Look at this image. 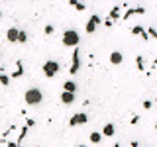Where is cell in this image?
Listing matches in <instances>:
<instances>
[{
  "label": "cell",
  "instance_id": "6da1fadb",
  "mask_svg": "<svg viewBox=\"0 0 157 147\" xmlns=\"http://www.w3.org/2000/svg\"><path fill=\"white\" fill-rule=\"evenodd\" d=\"M24 102H26L28 106H39L43 102V92L41 88L37 86H29L26 92H24Z\"/></svg>",
  "mask_w": 157,
  "mask_h": 147
},
{
  "label": "cell",
  "instance_id": "7a4b0ae2",
  "mask_svg": "<svg viewBox=\"0 0 157 147\" xmlns=\"http://www.w3.org/2000/svg\"><path fill=\"white\" fill-rule=\"evenodd\" d=\"M61 43L65 47H78V43H81V33L77 32V29H73V28H69L63 32V36H61Z\"/></svg>",
  "mask_w": 157,
  "mask_h": 147
},
{
  "label": "cell",
  "instance_id": "3957f363",
  "mask_svg": "<svg viewBox=\"0 0 157 147\" xmlns=\"http://www.w3.org/2000/svg\"><path fill=\"white\" fill-rule=\"evenodd\" d=\"M41 71H43V75H45L47 78H53L55 75H59V71H61V65H59L57 61H53V59H47V61L43 63Z\"/></svg>",
  "mask_w": 157,
  "mask_h": 147
},
{
  "label": "cell",
  "instance_id": "277c9868",
  "mask_svg": "<svg viewBox=\"0 0 157 147\" xmlns=\"http://www.w3.org/2000/svg\"><path fill=\"white\" fill-rule=\"evenodd\" d=\"M86 122H88V114H86V112H77V114L71 116L69 126H71V127H77V126H85Z\"/></svg>",
  "mask_w": 157,
  "mask_h": 147
},
{
  "label": "cell",
  "instance_id": "5b68a950",
  "mask_svg": "<svg viewBox=\"0 0 157 147\" xmlns=\"http://www.w3.org/2000/svg\"><path fill=\"white\" fill-rule=\"evenodd\" d=\"M78 67H81V51H78V47L73 49V57H71V67H69V73L71 75H77Z\"/></svg>",
  "mask_w": 157,
  "mask_h": 147
},
{
  "label": "cell",
  "instance_id": "8992f818",
  "mask_svg": "<svg viewBox=\"0 0 157 147\" xmlns=\"http://www.w3.org/2000/svg\"><path fill=\"white\" fill-rule=\"evenodd\" d=\"M100 24H102V18L98 16V14H92V16L88 18V22H86L85 32H86V33H94V29L100 26Z\"/></svg>",
  "mask_w": 157,
  "mask_h": 147
},
{
  "label": "cell",
  "instance_id": "52a82bcc",
  "mask_svg": "<svg viewBox=\"0 0 157 147\" xmlns=\"http://www.w3.org/2000/svg\"><path fill=\"white\" fill-rule=\"evenodd\" d=\"M137 14H145L144 6H134V8H126V12L122 14V20H130L132 16H137Z\"/></svg>",
  "mask_w": 157,
  "mask_h": 147
},
{
  "label": "cell",
  "instance_id": "ba28073f",
  "mask_svg": "<svg viewBox=\"0 0 157 147\" xmlns=\"http://www.w3.org/2000/svg\"><path fill=\"white\" fill-rule=\"evenodd\" d=\"M18 32H20V29L18 28H8L6 29V41L8 43H18Z\"/></svg>",
  "mask_w": 157,
  "mask_h": 147
},
{
  "label": "cell",
  "instance_id": "9c48e42d",
  "mask_svg": "<svg viewBox=\"0 0 157 147\" xmlns=\"http://www.w3.org/2000/svg\"><path fill=\"white\" fill-rule=\"evenodd\" d=\"M75 100H77V94H73V92H61V102L65 106H71Z\"/></svg>",
  "mask_w": 157,
  "mask_h": 147
},
{
  "label": "cell",
  "instance_id": "30bf717a",
  "mask_svg": "<svg viewBox=\"0 0 157 147\" xmlns=\"http://www.w3.org/2000/svg\"><path fill=\"white\" fill-rule=\"evenodd\" d=\"M22 75H24V63L22 61H16V67H14L12 75H8V77H10V81H12V78H18V77H22Z\"/></svg>",
  "mask_w": 157,
  "mask_h": 147
},
{
  "label": "cell",
  "instance_id": "8fae6325",
  "mask_svg": "<svg viewBox=\"0 0 157 147\" xmlns=\"http://www.w3.org/2000/svg\"><path fill=\"white\" fill-rule=\"evenodd\" d=\"M122 61H124V53L122 51H112L110 53V63L112 65H122Z\"/></svg>",
  "mask_w": 157,
  "mask_h": 147
},
{
  "label": "cell",
  "instance_id": "7c38bea8",
  "mask_svg": "<svg viewBox=\"0 0 157 147\" xmlns=\"http://www.w3.org/2000/svg\"><path fill=\"white\" fill-rule=\"evenodd\" d=\"M100 134H102V137H112V135L116 134V127H114V124H112V122H108V124H106L104 127H102V131H100Z\"/></svg>",
  "mask_w": 157,
  "mask_h": 147
},
{
  "label": "cell",
  "instance_id": "4fadbf2b",
  "mask_svg": "<svg viewBox=\"0 0 157 147\" xmlns=\"http://www.w3.org/2000/svg\"><path fill=\"white\" fill-rule=\"evenodd\" d=\"M145 65H147V59L144 55H137L136 57V67H137V71L140 73H145Z\"/></svg>",
  "mask_w": 157,
  "mask_h": 147
},
{
  "label": "cell",
  "instance_id": "5bb4252c",
  "mask_svg": "<svg viewBox=\"0 0 157 147\" xmlns=\"http://www.w3.org/2000/svg\"><path fill=\"white\" fill-rule=\"evenodd\" d=\"M77 90H78V86H77L75 81H67L65 85H63V92H73V94H75Z\"/></svg>",
  "mask_w": 157,
  "mask_h": 147
},
{
  "label": "cell",
  "instance_id": "9a60e30c",
  "mask_svg": "<svg viewBox=\"0 0 157 147\" xmlns=\"http://www.w3.org/2000/svg\"><path fill=\"white\" fill-rule=\"evenodd\" d=\"M108 18H110L112 22H114V20H118V18H122V6H114L110 12H108Z\"/></svg>",
  "mask_w": 157,
  "mask_h": 147
},
{
  "label": "cell",
  "instance_id": "2e32d148",
  "mask_svg": "<svg viewBox=\"0 0 157 147\" xmlns=\"http://www.w3.org/2000/svg\"><path fill=\"white\" fill-rule=\"evenodd\" d=\"M132 33H134V36H141L147 41V36H145V28L144 26H134L132 28Z\"/></svg>",
  "mask_w": 157,
  "mask_h": 147
},
{
  "label": "cell",
  "instance_id": "e0dca14e",
  "mask_svg": "<svg viewBox=\"0 0 157 147\" xmlns=\"http://www.w3.org/2000/svg\"><path fill=\"white\" fill-rule=\"evenodd\" d=\"M88 139H90V143H100V141H102V134H100V131H90Z\"/></svg>",
  "mask_w": 157,
  "mask_h": 147
},
{
  "label": "cell",
  "instance_id": "ac0fdd59",
  "mask_svg": "<svg viewBox=\"0 0 157 147\" xmlns=\"http://www.w3.org/2000/svg\"><path fill=\"white\" fill-rule=\"evenodd\" d=\"M0 85H2V86H8L10 85V77L4 75V67H0Z\"/></svg>",
  "mask_w": 157,
  "mask_h": 147
},
{
  "label": "cell",
  "instance_id": "d6986e66",
  "mask_svg": "<svg viewBox=\"0 0 157 147\" xmlns=\"http://www.w3.org/2000/svg\"><path fill=\"white\" fill-rule=\"evenodd\" d=\"M145 36H147V39H155L157 37V29L153 26H147L145 28Z\"/></svg>",
  "mask_w": 157,
  "mask_h": 147
},
{
  "label": "cell",
  "instance_id": "ffe728a7",
  "mask_svg": "<svg viewBox=\"0 0 157 147\" xmlns=\"http://www.w3.org/2000/svg\"><path fill=\"white\" fill-rule=\"evenodd\" d=\"M26 134H28V127H26V126H24V127H20V135L16 137V143H18V145L24 141V137H26Z\"/></svg>",
  "mask_w": 157,
  "mask_h": 147
},
{
  "label": "cell",
  "instance_id": "44dd1931",
  "mask_svg": "<svg viewBox=\"0 0 157 147\" xmlns=\"http://www.w3.org/2000/svg\"><path fill=\"white\" fill-rule=\"evenodd\" d=\"M18 43H28V32H24V29L18 32Z\"/></svg>",
  "mask_w": 157,
  "mask_h": 147
},
{
  "label": "cell",
  "instance_id": "7402d4cb",
  "mask_svg": "<svg viewBox=\"0 0 157 147\" xmlns=\"http://www.w3.org/2000/svg\"><path fill=\"white\" fill-rule=\"evenodd\" d=\"M69 4H71L75 10H78V12H82V10L86 8V4H82V2H69Z\"/></svg>",
  "mask_w": 157,
  "mask_h": 147
},
{
  "label": "cell",
  "instance_id": "603a6c76",
  "mask_svg": "<svg viewBox=\"0 0 157 147\" xmlns=\"http://www.w3.org/2000/svg\"><path fill=\"white\" fill-rule=\"evenodd\" d=\"M43 32H45V36H51V33H53V32H55V28H53V26H51V24H47V26H45V28H43Z\"/></svg>",
  "mask_w": 157,
  "mask_h": 147
},
{
  "label": "cell",
  "instance_id": "cb8c5ba5",
  "mask_svg": "<svg viewBox=\"0 0 157 147\" xmlns=\"http://www.w3.org/2000/svg\"><path fill=\"white\" fill-rule=\"evenodd\" d=\"M141 106H144V110H151V108H153V100H145Z\"/></svg>",
  "mask_w": 157,
  "mask_h": 147
},
{
  "label": "cell",
  "instance_id": "d4e9b609",
  "mask_svg": "<svg viewBox=\"0 0 157 147\" xmlns=\"http://www.w3.org/2000/svg\"><path fill=\"white\" fill-rule=\"evenodd\" d=\"M36 126V120H33V118H26V127L29 130V127H33Z\"/></svg>",
  "mask_w": 157,
  "mask_h": 147
},
{
  "label": "cell",
  "instance_id": "484cf974",
  "mask_svg": "<svg viewBox=\"0 0 157 147\" xmlns=\"http://www.w3.org/2000/svg\"><path fill=\"white\" fill-rule=\"evenodd\" d=\"M112 26H114V22H112L110 18H106L104 20V28H112Z\"/></svg>",
  "mask_w": 157,
  "mask_h": 147
},
{
  "label": "cell",
  "instance_id": "4316f807",
  "mask_svg": "<svg viewBox=\"0 0 157 147\" xmlns=\"http://www.w3.org/2000/svg\"><path fill=\"white\" fill-rule=\"evenodd\" d=\"M137 122H140V116H137V114H136V116H132V122H130V124H132V126H136Z\"/></svg>",
  "mask_w": 157,
  "mask_h": 147
},
{
  "label": "cell",
  "instance_id": "83f0119b",
  "mask_svg": "<svg viewBox=\"0 0 157 147\" xmlns=\"http://www.w3.org/2000/svg\"><path fill=\"white\" fill-rule=\"evenodd\" d=\"M137 145H140L137 141H132V143H130V147H137Z\"/></svg>",
  "mask_w": 157,
  "mask_h": 147
},
{
  "label": "cell",
  "instance_id": "f1b7e54d",
  "mask_svg": "<svg viewBox=\"0 0 157 147\" xmlns=\"http://www.w3.org/2000/svg\"><path fill=\"white\" fill-rule=\"evenodd\" d=\"M77 147H88V145H82V143H81V145H77Z\"/></svg>",
  "mask_w": 157,
  "mask_h": 147
},
{
  "label": "cell",
  "instance_id": "f546056e",
  "mask_svg": "<svg viewBox=\"0 0 157 147\" xmlns=\"http://www.w3.org/2000/svg\"><path fill=\"white\" fill-rule=\"evenodd\" d=\"M114 147H120V143H116V145H114Z\"/></svg>",
  "mask_w": 157,
  "mask_h": 147
},
{
  "label": "cell",
  "instance_id": "4dcf8cb0",
  "mask_svg": "<svg viewBox=\"0 0 157 147\" xmlns=\"http://www.w3.org/2000/svg\"><path fill=\"white\" fill-rule=\"evenodd\" d=\"M0 18H2V10H0Z\"/></svg>",
  "mask_w": 157,
  "mask_h": 147
},
{
  "label": "cell",
  "instance_id": "1f68e13d",
  "mask_svg": "<svg viewBox=\"0 0 157 147\" xmlns=\"http://www.w3.org/2000/svg\"><path fill=\"white\" fill-rule=\"evenodd\" d=\"M137 147H145V145H137Z\"/></svg>",
  "mask_w": 157,
  "mask_h": 147
},
{
  "label": "cell",
  "instance_id": "d6a6232c",
  "mask_svg": "<svg viewBox=\"0 0 157 147\" xmlns=\"http://www.w3.org/2000/svg\"><path fill=\"white\" fill-rule=\"evenodd\" d=\"M20 147H22V145H20Z\"/></svg>",
  "mask_w": 157,
  "mask_h": 147
}]
</instances>
